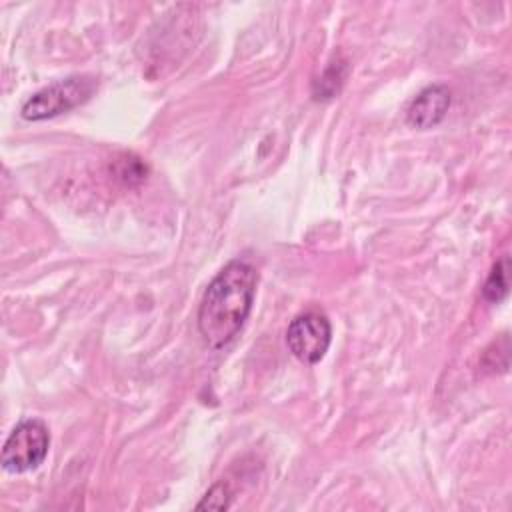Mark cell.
<instances>
[{"mask_svg": "<svg viewBox=\"0 0 512 512\" xmlns=\"http://www.w3.org/2000/svg\"><path fill=\"white\" fill-rule=\"evenodd\" d=\"M450 90L444 84H430L420 90L406 108V122L412 128L428 130L440 124L450 108Z\"/></svg>", "mask_w": 512, "mask_h": 512, "instance_id": "5b68a950", "label": "cell"}, {"mask_svg": "<svg viewBox=\"0 0 512 512\" xmlns=\"http://www.w3.org/2000/svg\"><path fill=\"white\" fill-rule=\"evenodd\" d=\"M94 90L96 80L92 76H68L64 80H56L34 92L22 104V118L30 122L54 118L84 104L94 94Z\"/></svg>", "mask_w": 512, "mask_h": 512, "instance_id": "7a4b0ae2", "label": "cell"}, {"mask_svg": "<svg viewBox=\"0 0 512 512\" xmlns=\"http://www.w3.org/2000/svg\"><path fill=\"white\" fill-rule=\"evenodd\" d=\"M114 174L124 184L132 186V184H140L146 178L148 168L140 158H136L132 154H124L114 162Z\"/></svg>", "mask_w": 512, "mask_h": 512, "instance_id": "ba28073f", "label": "cell"}, {"mask_svg": "<svg viewBox=\"0 0 512 512\" xmlns=\"http://www.w3.org/2000/svg\"><path fill=\"white\" fill-rule=\"evenodd\" d=\"M332 342V324L322 312H304L296 316L286 330L288 350L304 364H316L324 358Z\"/></svg>", "mask_w": 512, "mask_h": 512, "instance_id": "277c9868", "label": "cell"}, {"mask_svg": "<svg viewBox=\"0 0 512 512\" xmlns=\"http://www.w3.org/2000/svg\"><path fill=\"white\" fill-rule=\"evenodd\" d=\"M258 272L246 260H230L208 284L198 306V330L218 350L230 344L250 316Z\"/></svg>", "mask_w": 512, "mask_h": 512, "instance_id": "6da1fadb", "label": "cell"}, {"mask_svg": "<svg viewBox=\"0 0 512 512\" xmlns=\"http://www.w3.org/2000/svg\"><path fill=\"white\" fill-rule=\"evenodd\" d=\"M230 502H232V490L228 482L218 480L208 488V492L196 504V510H228Z\"/></svg>", "mask_w": 512, "mask_h": 512, "instance_id": "9c48e42d", "label": "cell"}, {"mask_svg": "<svg viewBox=\"0 0 512 512\" xmlns=\"http://www.w3.org/2000/svg\"><path fill=\"white\" fill-rule=\"evenodd\" d=\"M346 72H348V66L346 62L342 60H332L330 66L324 70V74L316 80V86H314V98H332L340 92L342 84H344V78H346Z\"/></svg>", "mask_w": 512, "mask_h": 512, "instance_id": "52a82bcc", "label": "cell"}, {"mask_svg": "<svg viewBox=\"0 0 512 512\" xmlns=\"http://www.w3.org/2000/svg\"><path fill=\"white\" fill-rule=\"evenodd\" d=\"M50 432L38 418H28L16 424L2 448V466L6 472H28L38 468L48 456Z\"/></svg>", "mask_w": 512, "mask_h": 512, "instance_id": "3957f363", "label": "cell"}, {"mask_svg": "<svg viewBox=\"0 0 512 512\" xmlns=\"http://www.w3.org/2000/svg\"><path fill=\"white\" fill-rule=\"evenodd\" d=\"M508 272H510V258L504 254L490 270L484 286H482V296L492 302V304H498L502 302L506 296H508V288H510V278H508Z\"/></svg>", "mask_w": 512, "mask_h": 512, "instance_id": "8992f818", "label": "cell"}]
</instances>
